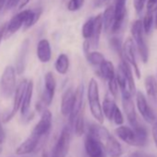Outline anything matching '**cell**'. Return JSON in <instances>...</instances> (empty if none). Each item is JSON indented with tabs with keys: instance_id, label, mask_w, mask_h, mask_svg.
<instances>
[{
	"instance_id": "6da1fadb",
	"label": "cell",
	"mask_w": 157,
	"mask_h": 157,
	"mask_svg": "<svg viewBox=\"0 0 157 157\" xmlns=\"http://www.w3.org/2000/svg\"><path fill=\"white\" fill-rule=\"evenodd\" d=\"M88 133L100 141L105 152L110 157H119L123 151L117 140L107 130L106 128L98 124H90Z\"/></svg>"
},
{
	"instance_id": "7a4b0ae2",
	"label": "cell",
	"mask_w": 157,
	"mask_h": 157,
	"mask_svg": "<svg viewBox=\"0 0 157 157\" xmlns=\"http://www.w3.org/2000/svg\"><path fill=\"white\" fill-rule=\"evenodd\" d=\"M116 78L118 84V88L121 90L122 95L132 96L136 92V86L131 71V67L123 58L118 66Z\"/></svg>"
},
{
	"instance_id": "3957f363",
	"label": "cell",
	"mask_w": 157,
	"mask_h": 157,
	"mask_svg": "<svg viewBox=\"0 0 157 157\" xmlns=\"http://www.w3.org/2000/svg\"><path fill=\"white\" fill-rule=\"evenodd\" d=\"M87 97L90 106V111L92 116L94 119L100 123H104V114L102 111V105L100 102V95H99V86L95 78H91L88 85L87 90Z\"/></svg>"
},
{
	"instance_id": "277c9868",
	"label": "cell",
	"mask_w": 157,
	"mask_h": 157,
	"mask_svg": "<svg viewBox=\"0 0 157 157\" xmlns=\"http://www.w3.org/2000/svg\"><path fill=\"white\" fill-rule=\"evenodd\" d=\"M16 70L12 66H7L0 78V91L5 98H10L16 89Z\"/></svg>"
},
{
	"instance_id": "5b68a950",
	"label": "cell",
	"mask_w": 157,
	"mask_h": 157,
	"mask_svg": "<svg viewBox=\"0 0 157 157\" xmlns=\"http://www.w3.org/2000/svg\"><path fill=\"white\" fill-rule=\"evenodd\" d=\"M131 34H132V40L135 42L139 54L141 57L142 62L146 63L148 61L149 57V50L148 46L146 44V42L144 40V33L142 29V23L140 20H137L132 23L131 26Z\"/></svg>"
},
{
	"instance_id": "8992f818",
	"label": "cell",
	"mask_w": 157,
	"mask_h": 157,
	"mask_svg": "<svg viewBox=\"0 0 157 157\" xmlns=\"http://www.w3.org/2000/svg\"><path fill=\"white\" fill-rule=\"evenodd\" d=\"M27 84H28V81L27 80H23L21 81L18 86L15 89L14 92V98H13V105H12V108L10 111L4 113L2 116V122L7 123L9 121H10L12 119V117L16 115V113L21 109V103L26 92V88H27Z\"/></svg>"
},
{
	"instance_id": "52a82bcc",
	"label": "cell",
	"mask_w": 157,
	"mask_h": 157,
	"mask_svg": "<svg viewBox=\"0 0 157 157\" xmlns=\"http://www.w3.org/2000/svg\"><path fill=\"white\" fill-rule=\"evenodd\" d=\"M71 131L70 128L66 126L63 128L49 157H66L70 145Z\"/></svg>"
},
{
	"instance_id": "ba28073f",
	"label": "cell",
	"mask_w": 157,
	"mask_h": 157,
	"mask_svg": "<svg viewBox=\"0 0 157 157\" xmlns=\"http://www.w3.org/2000/svg\"><path fill=\"white\" fill-rule=\"evenodd\" d=\"M121 53H122V58L129 64V66H132L136 76L138 77V78H140V71L137 65V61H136V57H135V45H134V42L132 40V38H128L121 48Z\"/></svg>"
},
{
	"instance_id": "9c48e42d",
	"label": "cell",
	"mask_w": 157,
	"mask_h": 157,
	"mask_svg": "<svg viewBox=\"0 0 157 157\" xmlns=\"http://www.w3.org/2000/svg\"><path fill=\"white\" fill-rule=\"evenodd\" d=\"M56 89V82L54 74L49 71L44 75V87L42 95V103L44 105H50L53 102Z\"/></svg>"
},
{
	"instance_id": "30bf717a",
	"label": "cell",
	"mask_w": 157,
	"mask_h": 157,
	"mask_svg": "<svg viewBox=\"0 0 157 157\" xmlns=\"http://www.w3.org/2000/svg\"><path fill=\"white\" fill-rule=\"evenodd\" d=\"M84 149L88 157H107L100 141L89 133H87L84 139Z\"/></svg>"
},
{
	"instance_id": "8fae6325",
	"label": "cell",
	"mask_w": 157,
	"mask_h": 157,
	"mask_svg": "<svg viewBox=\"0 0 157 157\" xmlns=\"http://www.w3.org/2000/svg\"><path fill=\"white\" fill-rule=\"evenodd\" d=\"M53 116L48 109H44L41 114V118L33 129V133L36 134L40 138L47 135L52 128Z\"/></svg>"
},
{
	"instance_id": "7c38bea8",
	"label": "cell",
	"mask_w": 157,
	"mask_h": 157,
	"mask_svg": "<svg viewBox=\"0 0 157 157\" xmlns=\"http://www.w3.org/2000/svg\"><path fill=\"white\" fill-rule=\"evenodd\" d=\"M29 12H30V10H22L12 17V19L10 21L9 23H7V26H6L5 36H4L6 39L13 35L22 27V25H24L27 20V17L29 15Z\"/></svg>"
},
{
	"instance_id": "4fadbf2b",
	"label": "cell",
	"mask_w": 157,
	"mask_h": 157,
	"mask_svg": "<svg viewBox=\"0 0 157 157\" xmlns=\"http://www.w3.org/2000/svg\"><path fill=\"white\" fill-rule=\"evenodd\" d=\"M83 110H84V85H83V83H81L77 87V89L75 91L74 104H73L71 113L68 117L69 123L71 126H72L74 120L76 119V117Z\"/></svg>"
},
{
	"instance_id": "5bb4252c",
	"label": "cell",
	"mask_w": 157,
	"mask_h": 157,
	"mask_svg": "<svg viewBox=\"0 0 157 157\" xmlns=\"http://www.w3.org/2000/svg\"><path fill=\"white\" fill-rule=\"evenodd\" d=\"M126 2L127 0H115L114 5V22L111 29L112 33H117L123 24L126 17Z\"/></svg>"
},
{
	"instance_id": "9a60e30c",
	"label": "cell",
	"mask_w": 157,
	"mask_h": 157,
	"mask_svg": "<svg viewBox=\"0 0 157 157\" xmlns=\"http://www.w3.org/2000/svg\"><path fill=\"white\" fill-rule=\"evenodd\" d=\"M136 103H137L138 110H139L140 114L141 115V117L145 119V121H147L150 124L154 123L156 121L155 115L152 112V110L151 109L150 105L147 103V100H146L145 96L143 95V94L141 92L137 93Z\"/></svg>"
},
{
	"instance_id": "2e32d148",
	"label": "cell",
	"mask_w": 157,
	"mask_h": 157,
	"mask_svg": "<svg viewBox=\"0 0 157 157\" xmlns=\"http://www.w3.org/2000/svg\"><path fill=\"white\" fill-rule=\"evenodd\" d=\"M41 140L42 138H40L39 136L32 132L31 135L17 147L16 153L18 155H25V154L33 152L37 149Z\"/></svg>"
},
{
	"instance_id": "e0dca14e",
	"label": "cell",
	"mask_w": 157,
	"mask_h": 157,
	"mask_svg": "<svg viewBox=\"0 0 157 157\" xmlns=\"http://www.w3.org/2000/svg\"><path fill=\"white\" fill-rule=\"evenodd\" d=\"M122 104H123V108H124V112H125V114L127 116V118H128V122L130 123V125L134 128L139 124H138V120H137V115H136V111H135V105L133 103L132 96H130V95H122Z\"/></svg>"
},
{
	"instance_id": "ac0fdd59",
	"label": "cell",
	"mask_w": 157,
	"mask_h": 157,
	"mask_svg": "<svg viewBox=\"0 0 157 157\" xmlns=\"http://www.w3.org/2000/svg\"><path fill=\"white\" fill-rule=\"evenodd\" d=\"M74 99H75V91L73 90V88L70 87L64 92L61 98L60 111L64 117H69L73 107Z\"/></svg>"
},
{
	"instance_id": "d6986e66",
	"label": "cell",
	"mask_w": 157,
	"mask_h": 157,
	"mask_svg": "<svg viewBox=\"0 0 157 157\" xmlns=\"http://www.w3.org/2000/svg\"><path fill=\"white\" fill-rule=\"evenodd\" d=\"M115 133L121 140H123L127 144H129L132 146H138L137 137H136L135 131L132 128L127 126L121 125L116 128Z\"/></svg>"
},
{
	"instance_id": "ffe728a7",
	"label": "cell",
	"mask_w": 157,
	"mask_h": 157,
	"mask_svg": "<svg viewBox=\"0 0 157 157\" xmlns=\"http://www.w3.org/2000/svg\"><path fill=\"white\" fill-rule=\"evenodd\" d=\"M36 55L40 62L48 63L52 57V50L51 45L48 40L42 39L39 41L36 48Z\"/></svg>"
},
{
	"instance_id": "44dd1931",
	"label": "cell",
	"mask_w": 157,
	"mask_h": 157,
	"mask_svg": "<svg viewBox=\"0 0 157 157\" xmlns=\"http://www.w3.org/2000/svg\"><path fill=\"white\" fill-rule=\"evenodd\" d=\"M28 50H29V42H28V40H26L23 42V44L21 47V50L19 52V55L17 56V60H16L15 70H16V73L18 75H21L25 71Z\"/></svg>"
},
{
	"instance_id": "7402d4cb",
	"label": "cell",
	"mask_w": 157,
	"mask_h": 157,
	"mask_svg": "<svg viewBox=\"0 0 157 157\" xmlns=\"http://www.w3.org/2000/svg\"><path fill=\"white\" fill-rule=\"evenodd\" d=\"M33 82L28 81V84H27V88H26V92L21 103V116L24 117L29 114L30 111V107H31V103H32V99H33Z\"/></svg>"
},
{
	"instance_id": "603a6c76",
	"label": "cell",
	"mask_w": 157,
	"mask_h": 157,
	"mask_svg": "<svg viewBox=\"0 0 157 157\" xmlns=\"http://www.w3.org/2000/svg\"><path fill=\"white\" fill-rule=\"evenodd\" d=\"M102 30H103L102 14H99L96 17H94V33H93V36L90 39V41H88L89 42V44H90V47H93V48H97L98 47Z\"/></svg>"
},
{
	"instance_id": "cb8c5ba5",
	"label": "cell",
	"mask_w": 157,
	"mask_h": 157,
	"mask_svg": "<svg viewBox=\"0 0 157 157\" xmlns=\"http://www.w3.org/2000/svg\"><path fill=\"white\" fill-rule=\"evenodd\" d=\"M99 76H101L104 80L109 82L112 78H116V71L114 65L111 61L105 60L99 66Z\"/></svg>"
},
{
	"instance_id": "d4e9b609",
	"label": "cell",
	"mask_w": 157,
	"mask_h": 157,
	"mask_svg": "<svg viewBox=\"0 0 157 157\" xmlns=\"http://www.w3.org/2000/svg\"><path fill=\"white\" fill-rule=\"evenodd\" d=\"M55 68L60 75H66L69 68V58L66 54H60L55 63Z\"/></svg>"
},
{
	"instance_id": "484cf974",
	"label": "cell",
	"mask_w": 157,
	"mask_h": 157,
	"mask_svg": "<svg viewBox=\"0 0 157 157\" xmlns=\"http://www.w3.org/2000/svg\"><path fill=\"white\" fill-rule=\"evenodd\" d=\"M102 21H103V29L105 32H109L112 29L113 22H114V6H108L104 14L102 15Z\"/></svg>"
},
{
	"instance_id": "4316f807",
	"label": "cell",
	"mask_w": 157,
	"mask_h": 157,
	"mask_svg": "<svg viewBox=\"0 0 157 157\" xmlns=\"http://www.w3.org/2000/svg\"><path fill=\"white\" fill-rule=\"evenodd\" d=\"M144 86L147 94L151 98H157V82L156 78L152 75H149L145 78Z\"/></svg>"
},
{
	"instance_id": "83f0119b",
	"label": "cell",
	"mask_w": 157,
	"mask_h": 157,
	"mask_svg": "<svg viewBox=\"0 0 157 157\" xmlns=\"http://www.w3.org/2000/svg\"><path fill=\"white\" fill-rule=\"evenodd\" d=\"M117 107V105L115 101L109 97H106L102 105V111L104 114V117H105L108 120H112V117L115 111V108Z\"/></svg>"
},
{
	"instance_id": "f1b7e54d",
	"label": "cell",
	"mask_w": 157,
	"mask_h": 157,
	"mask_svg": "<svg viewBox=\"0 0 157 157\" xmlns=\"http://www.w3.org/2000/svg\"><path fill=\"white\" fill-rule=\"evenodd\" d=\"M42 12H43V10L41 8L36 9L34 10H30L27 20H26V21H25V23L23 25L24 30H27V29H30L31 27H33L39 21V19H40V17L42 15Z\"/></svg>"
},
{
	"instance_id": "f546056e",
	"label": "cell",
	"mask_w": 157,
	"mask_h": 157,
	"mask_svg": "<svg viewBox=\"0 0 157 157\" xmlns=\"http://www.w3.org/2000/svg\"><path fill=\"white\" fill-rule=\"evenodd\" d=\"M94 17H91L84 22L82 29V37L86 41H88L92 38L93 33H94Z\"/></svg>"
},
{
	"instance_id": "4dcf8cb0",
	"label": "cell",
	"mask_w": 157,
	"mask_h": 157,
	"mask_svg": "<svg viewBox=\"0 0 157 157\" xmlns=\"http://www.w3.org/2000/svg\"><path fill=\"white\" fill-rule=\"evenodd\" d=\"M72 126L74 127V130L77 136H82L84 133L85 129V122H84V110L80 113L76 119L74 120Z\"/></svg>"
},
{
	"instance_id": "1f68e13d",
	"label": "cell",
	"mask_w": 157,
	"mask_h": 157,
	"mask_svg": "<svg viewBox=\"0 0 157 157\" xmlns=\"http://www.w3.org/2000/svg\"><path fill=\"white\" fill-rule=\"evenodd\" d=\"M87 60L91 65L99 67L105 60V58L102 53L97 52V51H93V52L87 53Z\"/></svg>"
},
{
	"instance_id": "d6a6232c",
	"label": "cell",
	"mask_w": 157,
	"mask_h": 157,
	"mask_svg": "<svg viewBox=\"0 0 157 157\" xmlns=\"http://www.w3.org/2000/svg\"><path fill=\"white\" fill-rule=\"evenodd\" d=\"M141 23H142L143 33L145 34H149L150 32L151 31L152 24H153V14L151 12H147V14L144 16L143 21H141Z\"/></svg>"
},
{
	"instance_id": "836d02e7",
	"label": "cell",
	"mask_w": 157,
	"mask_h": 157,
	"mask_svg": "<svg viewBox=\"0 0 157 157\" xmlns=\"http://www.w3.org/2000/svg\"><path fill=\"white\" fill-rule=\"evenodd\" d=\"M84 2H85V0H69L67 8L71 12L77 11V10H81L83 7Z\"/></svg>"
},
{
	"instance_id": "e575fe53",
	"label": "cell",
	"mask_w": 157,
	"mask_h": 157,
	"mask_svg": "<svg viewBox=\"0 0 157 157\" xmlns=\"http://www.w3.org/2000/svg\"><path fill=\"white\" fill-rule=\"evenodd\" d=\"M112 120L115 122V124H117L118 126H121L124 123V117L122 115L121 110L119 109V107L117 105L115 108V111H114V114L112 117Z\"/></svg>"
},
{
	"instance_id": "d590c367",
	"label": "cell",
	"mask_w": 157,
	"mask_h": 157,
	"mask_svg": "<svg viewBox=\"0 0 157 157\" xmlns=\"http://www.w3.org/2000/svg\"><path fill=\"white\" fill-rule=\"evenodd\" d=\"M108 88H109V91H110V94H112V96L114 98H116L118 94V89H119L116 78H112V80H110L108 82Z\"/></svg>"
},
{
	"instance_id": "8d00e7d4",
	"label": "cell",
	"mask_w": 157,
	"mask_h": 157,
	"mask_svg": "<svg viewBox=\"0 0 157 157\" xmlns=\"http://www.w3.org/2000/svg\"><path fill=\"white\" fill-rule=\"evenodd\" d=\"M146 1L147 0H133V6L137 13H140L142 11Z\"/></svg>"
},
{
	"instance_id": "74e56055",
	"label": "cell",
	"mask_w": 157,
	"mask_h": 157,
	"mask_svg": "<svg viewBox=\"0 0 157 157\" xmlns=\"http://www.w3.org/2000/svg\"><path fill=\"white\" fill-rule=\"evenodd\" d=\"M146 9H147V12H151V13H152L154 10H157V0H147Z\"/></svg>"
},
{
	"instance_id": "f35d334b",
	"label": "cell",
	"mask_w": 157,
	"mask_h": 157,
	"mask_svg": "<svg viewBox=\"0 0 157 157\" xmlns=\"http://www.w3.org/2000/svg\"><path fill=\"white\" fill-rule=\"evenodd\" d=\"M30 2V0H18L17 4H16V8L17 10H22L28 3Z\"/></svg>"
},
{
	"instance_id": "ab89813d",
	"label": "cell",
	"mask_w": 157,
	"mask_h": 157,
	"mask_svg": "<svg viewBox=\"0 0 157 157\" xmlns=\"http://www.w3.org/2000/svg\"><path fill=\"white\" fill-rule=\"evenodd\" d=\"M152 137H153L154 143L157 147V120L153 123V126H152Z\"/></svg>"
},
{
	"instance_id": "60d3db41",
	"label": "cell",
	"mask_w": 157,
	"mask_h": 157,
	"mask_svg": "<svg viewBox=\"0 0 157 157\" xmlns=\"http://www.w3.org/2000/svg\"><path fill=\"white\" fill-rule=\"evenodd\" d=\"M17 1H18V0H7L6 9H7V10H11V9H13V8H16Z\"/></svg>"
},
{
	"instance_id": "b9f144b4",
	"label": "cell",
	"mask_w": 157,
	"mask_h": 157,
	"mask_svg": "<svg viewBox=\"0 0 157 157\" xmlns=\"http://www.w3.org/2000/svg\"><path fill=\"white\" fill-rule=\"evenodd\" d=\"M6 140V133H5V130L1 125V123H0V144L3 143Z\"/></svg>"
},
{
	"instance_id": "7bdbcfd3",
	"label": "cell",
	"mask_w": 157,
	"mask_h": 157,
	"mask_svg": "<svg viewBox=\"0 0 157 157\" xmlns=\"http://www.w3.org/2000/svg\"><path fill=\"white\" fill-rule=\"evenodd\" d=\"M108 2V0H94V5L95 8H99V7H102L104 5H105L106 3Z\"/></svg>"
},
{
	"instance_id": "ee69618b",
	"label": "cell",
	"mask_w": 157,
	"mask_h": 157,
	"mask_svg": "<svg viewBox=\"0 0 157 157\" xmlns=\"http://www.w3.org/2000/svg\"><path fill=\"white\" fill-rule=\"evenodd\" d=\"M6 26H7V23H4V24H2V25H0V43H1L3 37L5 36Z\"/></svg>"
},
{
	"instance_id": "f6af8a7d",
	"label": "cell",
	"mask_w": 157,
	"mask_h": 157,
	"mask_svg": "<svg viewBox=\"0 0 157 157\" xmlns=\"http://www.w3.org/2000/svg\"><path fill=\"white\" fill-rule=\"evenodd\" d=\"M6 3H7V0H0V13H1L4 7L6 6Z\"/></svg>"
},
{
	"instance_id": "bcb514c9",
	"label": "cell",
	"mask_w": 157,
	"mask_h": 157,
	"mask_svg": "<svg viewBox=\"0 0 157 157\" xmlns=\"http://www.w3.org/2000/svg\"><path fill=\"white\" fill-rule=\"evenodd\" d=\"M137 157H154L152 155H150V154H147V153H141V152H138L137 153Z\"/></svg>"
},
{
	"instance_id": "7dc6e473",
	"label": "cell",
	"mask_w": 157,
	"mask_h": 157,
	"mask_svg": "<svg viewBox=\"0 0 157 157\" xmlns=\"http://www.w3.org/2000/svg\"><path fill=\"white\" fill-rule=\"evenodd\" d=\"M154 27H155V29L157 30V13H156V16H155V21H154Z\"/></svg>"
},
{
	"instance_id": "c3c4849f",
	"label": "cell",
	"mask_w": 157,
	"mask_h": 157,
	"mask_svg": "<svg viewBox=\"0 0 157 157\" xmlns=\"http://www.w3.org/2000/svg\"><path fill=\"white\" fill-rule=\"evenodd\" d=\"M1 152H2V148L0 147V153H1Z\"/></svg>"
}]
</instances>
